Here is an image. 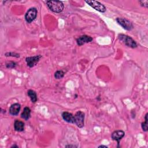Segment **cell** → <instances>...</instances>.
<instances>
[{"instance_id":"6da1fadb","label":"cell","mask_w":148,"mask_h":148,"mask_svg":"<svg viewBox=\"0 0 148 148\" xmlns=\"http://www.w3.org/2000/svg\"><path fill=\"white\" fill-rule=\"evenodd\" d=\"M46 3L48 8L55 13H60L64 8V5L60 1H47Z\"/></svg>"},{"instance_id":"7a4b0ae2","label":"cell","mask_w":148,"mask_h":148,"mask_svg":"<svg viewBox=\"0 0 148 148\" xmlns=\"http://www.w3.org/2000/svg\"><path fill=\"white\" fill-rule=\"evenodd\" d=\"M118 38L120 41H121L125 45L131 48H136L137 47V44L136 42L130 36L120 34L118 35Z\"/></svg>"},{"instance_id":"3957f363","label":"cell","mask_w":148,"mask_h":148,"mask_svg":"<svg viewBox=\"0 0 148 148\" xmlns=\"http://www.w3.org/2000/svg\"><path fill=\"white\" fill-rule=\"evenodd\" d=\"M116 20L119 25H120L124 29L127 31H131L134 28V26L132 23L125 18L117 17L116 18Z\"/></svg>"},{"instance_id":"277c9868","label":"cell","mask_w":148,"mask_h":148,"mask_svg":"<svg viewBox=\"0 0 148 148\" xmlns=\"http://www.w3.org/2000/svg\"><path fill=\"white\" fill-rule=\"evenodd\" d=\"M85 2L88 5H90L92 8H94V9H95L96 10H97V11H98L99 12L103 13L106 10L105 6L102 3H100L98 1H93V0L92 1V0H88V1H86Z\"/></svg>"},{"instance_id":"5b68a950","label":"cell","mask_w":148,"mask_h":148,"mask_svg":"<svg viewBox=\"0 0 148 148\" xmlns=\"http://www.w3.org/2000/svg\"><path fill=\"white\" fill-rule=\"evenodd\" d=\"M84 113L79 110L77 111L74 115V124H75L79 128H82L84 126Z\"/></svg>"},{"instance_id":"8992f818","label":"cell","mask_w":148,"mask_h":148,"mask_svg":"<svg viewBox=\"0 0 148 148\" xmlns=\"http://www.w3.org/2000/svg\"><path fill=\"white\" fill-rule=\"evenodd\" d=\"M38 14L37 9L35 8H31L28 10L25 14V19L28 23L33 21L36 17Z\"/></svg>"},{"instance_id":"52a82bcc","label":"cell","mask_w":148,"mask_h":148,"mask_svg":"<svg viewBox=\"0 0 148 148\" xmlns=\"http://www.w3.org/2000/svg\"><path fill=\"white\" fill-rule=\"evenodd\" d=\"M42 58L41 55H36L32 57H28L25 58V61L27 65L29 68H32L35 66Z\"/></svg>"},{"instance_id":"ba28073f","label":"cell","mask_w":148,"mask_h":148,"mask_svg":"<svg viewBox=\"0 0 148 148\" xmlns=\"http://www.w3.org/2000/svg\"><path fill=\"white\" fill-rule=\"evenodd\" d=\"M125 133L122 130H117L114 131L112 135V139L114 140H116L117 142V147H120V141L124 137Z\"/></svg>"},{"instance_id":"9c48e42d","label":"cell","mask_w":148,"mask_h":148,"mask_svg":"<svg viewBox=\"0 0 148 148\" xmlns=\"http://www.w3.org/2000/svg\"><path fill=\"white\" fill-rule=\"evenodd\" d=\"M92 40H93V39L92 37L88 36V35H82V36H79V38H77L76 39V42H77V45L80 46L84 45L85 43L91 42Z\"/></svg>"},{"instance_id":"30bf717a","label":"cell","mask_w":148,"mask_h":148,"mask_svg":"<svg viewBox=\"0 0 148 148\" xmlns=\"http://www.w3.org/2000/svg\"><path fill=\"white\" fill-rule=\"evenodd\" d=\"M21 109V106L18 103L12 104L9 108V113L13 116H17Z\"/></svg>"},{"instance_id":"8fae6325","label":"cell","mask_w":148,"mask_h":148,"mask_svg":"<svg viewBox=\"0 0 148 148\" xmlns=\"http://www.w3.org/2000/svg\"><path fill=\"white\" fill-rule=\"evenodd\" d=\"M62 117L67 123L74 124V116L71 113L64 112L62 113Z\"/></svg>"},{"instance_id":"7c38bea8","label":"cell","mask_w":148,"mask_h":148,"mask_svg":"<svg viewBox=\"0 0 148 148\" xmlns=\"http://www.w3.org/2000/svg\"><path fill=\"white\" fill-rule=\"evenodd\" d=\"M14 130L17 132H21L24 130V123L18 120H16L14 123Z\"/></svg>"},{"instance_id":"4fadbf2b","label":"cell","mask_w":148,"mask_h":148,"mask_svg":"<svg viewBox=\"0 0 148 148\" xmlns=\"http://www.w3.org/2000/svg\"><path fill=\"white\" fill-rule=\"evenodd\" d=\"M21 118L25 120H28L31 117V109L29 108L26 106L24 108V110L21 114Z\"/></svg>"},{"instance_id":"5bb4252c","label":"cell","mask_w":148,"mask_h":148,"mask_svg":"<svg viewBox=\"0 0 148 148\" xmlns=\"http://www.w3.org/2000/svg\"><path fill=\"white\" fill-rule=\"evenodd\" d=\"M27 94L30 98V99L32 102L35 103L37 101L38 98H37V94L35 91H34L32 90H29L27 91Z\"/></svg>"},{"instance_id":"9a60e30c","label":"cell","mask_w":148,"mask_h":148,"mask_svg":"<svg viewBox=\"0 0 148 148\" xmlns=\"http://www.w3.org/2000/svg\"><path fill=\"white\" fill-rule=\"evenodd\" d=\"M147 115H148V113H146V115H145V121L144 122L142 123V125H141L143 131H145V132L147 131V130H148V126H147V125H148V123H147V121H148V120H147Z\"/></svg>"},{"instance_id":"2e32d148","label":"cell","mask_w":148,"mask_h":148,"mask_svg":"<svg viewBox=\"0 0 148 148\" xmlns=\"http://www.w3.org/2000/svg\"><path fill=\"white\" fill-rule=\"evenodd\" d=\"M64 74H65V73L62 70L57 71L54 73V77L57 79H60L64 77Z\"/></svg>"},{"instance_id":"e0dca14e","label":"cell","mask_w":148,"mask_h":148,"mask_svg":"<svg viewBox=\"0 0 148 148\" xmlns=\"http://www.w3.org/2000/svg\"><path fill=\"white\" fill-rule=\"evenodd\" d=\"M17 64L13 61H8L6 63V66L7 68H15Z\"/></svg>"},{"instance_id":"ac0fdd59","label":"cell","mask_w":148,"mask_h":148,"mask_svg":"<svg viewBox=\"0 0 148 148\" xmlns=\"http://www.w3.org/2000/svg\"><path fill=\"white\" fill-rule=\"evenodd\" d=\"M5 56L6 57H16V58H18L20 57V54L16 53H14V52H8L6 53L5 54Z\"/></svg>"},{"instance_id":"d6986e66","label":"cell","mask_w":148,"mask_h":148,"mask_svg":"<svg viewBox=\"0 0 148 148\" xmlns=\"http://www.w3.org/2000/svg\"><path fill=\"white\" fill-rule=\"evenodd\" d=\"M139 3L140 4L141 6L145 7V8H147L148 7V1L147 0H142V1H139Z\"/></svg>"},{"instance_id":"ffe728a7","label":"cell","mask_w":148,"mask_h":148,"mask_svg":"<svg viewBox=\"0 0 148 148\" xmlns=\"http://www.w3.org/2000/svg\"><path fill=\"white\" fill-rule=\"evenodd\" d=\"M98 147H105V148H107L108 146H104V145H101V146H99Z\"/></svg>"},{"instance_id":"44dd1931","label":"cell","mask_w":148,"mask_h":148,"mask_svg":"<svg viewBox=\"0 0 148 148\" xmlns=\"http://www.w3.org/2000/svg\"><path fill=\"white\" fill-rule=\"evenodd\" d=\"M12 147H17H17H18V146L14 145H13V146H11V148H12Z\"/></svg>"}]
</instances>
